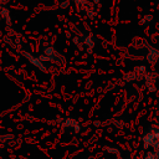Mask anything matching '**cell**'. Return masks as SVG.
I'll list each match as a JSON object with an SVG mask.
<instances>
[{"label": "cell", "instance_id": "cell-1", "mask_svg": "<svg viewBox=\"0 0 159 159\" xmlns=\"http://www.w3.org/2000/svg\"><path fill=\"white\" fill-rule=\"evenodd\" d=\"M145 149H158L159 148V129H152L145 133L142 138Z\"/></svg>", "mask_w": 159, "mask_h": 159}, {"label": "cell", "instance_id": "cell-2", "mask_svg": "<svg viewBox=\"0 0 159 159\" xmlns=\"http://www.w3.org/2000/svg\"><path fill=\"white\" fill-rule=\"evenodd\" d=\"M159 58V50L155 47H149L148 55H147V60L149 61V63H155Z\"/></svg>", "mask_w": 159, "mask_h": 159}, {"label": "cell", "instance_id": "cell-3", "mask_svg": "<svg viewBox=\"0 0 159 159\" xmlns=\"http://www.w3.org/2000/svg\"><path fill=\"white\" fill-rule=\"evenodd\" d=\"M144 159H157V154H155V150L152 149V150H148L144 155Z\"/></svg>", "mask_w": 159, "mask_h": 159}, {"label": "cell", "instance_id": "cell-4", "mask_svg": "<svg viewBox=\"0 0 159 159\" xmlns=\"http://www.w3.org/2000/svg\"><path fill=\"white\" fill-rule=\"evenodd\" d=\"M152 20H153V16H152V15L149 14V15H147V16H145V17H144V19H143L142 21H143L144 24H147V22H150Z\"/></svg>", "mask_w": 159, "mask_h": 159}, {"label": "cell", "instance_id": "cell-5", "mask_svg": "<svg viewBox=\"0 0 159 159\" xmlns=\"http://www.w3.org/2000/svg\"><path fill=\"white\" fill-rule=\"evenodd\" d=\"M155 154H157V159H159V148L155 149Z\"/></svg>", "mask_w": 159, "mask_h": 159}, {"label": "cell", "instance_id": "cell-6", "mask_svg": "<svg viewBox=\"0 0 159 159\" xmlns=\"http://www.w3.org/2000/svg\"><path fill=\"white\" fill-rule=\"evenodd\" d=\"M129 159H133V158H129Z\"/></svg>", "mask_w": 159, "mask_h": 159}]
</instances>
